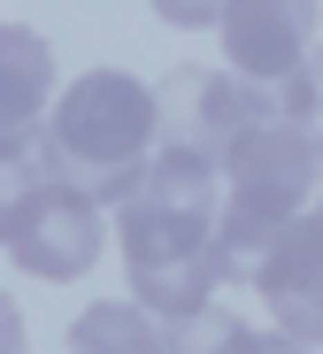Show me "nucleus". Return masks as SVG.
<instances>
[{
  "label": "nucleus",
  "mask_w": 323,
  "mask_h": 354,
  "mask_svg": "<svg viewBox=\"0 0 323 354\" xmlns=\"http://www.w3.org/2000/svg\"><path fill=\"white\" fill-rule=\"evenodd\" d=\"M254 292L270 301L285 339L323 346V201H308L270 239V254L254 262Z\"/></svg>",
  "instance_id": "7"
},
{
  "label": "nucleus",
  "mask_w": 323,
  "mask_h": 354,
  "mask_svg": "<svg viewBox=\"0 0 323 354\" xmlns=\"http://www.w3.org/2000/svg\"><path fill=\"white\" fill-rule=\"evenodd\" d=\"M154 131H162V108L131 70H85L46 108V177L93 201L108 169H139L154 154Z\"/></svg>",
  "instance_id": "1"
},
{
  "label": "nucleus",
  "mask_w": 323,
  "mask_h": 354,
  "mask_svg": "<svg viewBox=\"0 0 323 354\" xmlns=\"http://www.w3.org/2000/svg\"><path fill=\"white\" fill-rule=\"evenodd\" d=\"M154 16L177 24V31H208V24L223 16V0H154Z\"/></svg>",
  "instance_id": "12"
},
{
  "label": "nucleus",
  "mask_w": 323,
  "mask_h": 354,
  "mask_svg": "<svg viewBox=\"0 0 323 354\" xmlns=\"http://www.w3.org/2000/svg\"><path fill=\"white\" fill-rule=\"evenodd\" d=\"M216 39H223V70L254 85H285L323 46V0H223Z\"/></svg>",
  "instance_id": "6"
},
{
  "label": "nucleus",
  "mask_w": 323,
  "mask_h": 354,
  "mask_svg": "<svg viewBox=\"0 0 323 354\" xmlns=\"http://www.w3.org/2000/svg\"><path fill=\"white\" fill-rule=\"evenodd\" d=\"M262 124H285V108H277V85H254V77H239V70H223V77H208L201 85V115H192V147L201 154H231L246 131H262Z\"/></svg>",
  "instance_id": "9"
},
{
  "label": "nucleus",
  "mask_w": 323,
  "mask_h": 354,
  "mask_svg": "<svg viewBox=\"0 0 323 354\" xmlns=\"http://www.w3.org/2000/svg\"><path fill=\"white\" fill-rule=\"evenodd\" d=\"M315 201H323V124H315Z\"/></svg>",
  "instance_id": "13"
},
{
  "label": "nucleus",
  "mask_w": 323,
  "mask_h": 354,
  "mask_svg": "<svg viewBox=\"0 0 323 354\" xmlns=\"http://www.w3.org/2000/svg\"><path fill=\"white\" fill-rule=\"evenodd\" d=\"M0 247H8L16 270L62 285V277H85L108 247V208L85 201L77 185L62 177H39V185H16L0 201Z\"/></svg>",
  "instance_id": "4"
},
{
  "label": "nucleus",
  "mask_w": 323,
  "mask_h": 354,
  "mask_svg": "<svg viewBox=\"0 0 323 354\" xmlns=\"http://www.w3.org/2000/svg\"><path fill=\"white\" fill-rule=\"evenodd\" d=\"M70 354H169V324L139 301H93L70 324Z\"/></svg>",
  "instance_id": "10"
},
{
  "label": "nucleus",
  "mask_w": 323,
  "mask_h": 354,
  "mask_svg": "<svg viewBox=\"0 0 323 354\" xmlns=\"http://www.w3.org/2000/svg\"><path fill=\"white\" fill-rule=\"evenodd\" d=\"M139 208H169V216H216L223 208V162L216 154H201L192 139H177V147H154L147 162H139V193H131ZM123 201V208H131Z\"/></svg>",
  "instance_id": "8"
},
{
  "label": "nucleus",
  "mask_w": 323,
  "mask_h": 354,
  "mask_svg": "<svg viewBox=\"0 0 323 354\" xmlns=\"http://www.w3.org/2000/svg\"><path fill=\"white\" fill-rule=\"evenodd\" d=\"M46 108H54V46L31 24H0V169L46 177Z\"/></svg>",
  "instance_id": "5"
},
{
  "label": "nucleus",
  "mask_w": 323,
  "mask_h": 354,
  "mask_svg": "<svg viewBox=\"0 0 323 354\" xmlns=\"http://www.w3.org/2000/svg\"><path fill=\"white\" fill-rule=\"evenodd\" d=\"M169 354H277V331H254L246 316L208 301V308H192V316L169 324Z\"/></svg>",
  "instance_id": "11"
},
{
  "label": "nucleus",
  "mask_w": 323,
  "mask_h": 354,
  "mask_svg": "<svg viewBox=\"0 0 323 354\" xmlns=\"http://www.w3.org/2000/svg\"><path fill=\"white\" fill-rule=\"evenodd\" d=\"M315 201V131L262 124L223 154V208H216V247L231 277H254L270 239Z\"/></svg>",
  "instance_id": "2"
},
{
  "label": "nucleus",
  "mask_w": 323,
  "mask_h": 354,
  "mask_svg": "<svg viewBox=\"0 0 323 354\" xmlns=\"http://www.w3.org/2000/svg\"><path fill=\"white\" fill-rule=\"evenodd\" d=\"M116 239H123V270H131V301L154 308L162 324L192 316L216 301V285L231 277L223 247H216V216H169V208H116Z\"/></svg>",
  "instance_id": "3"
}]
</instances>
